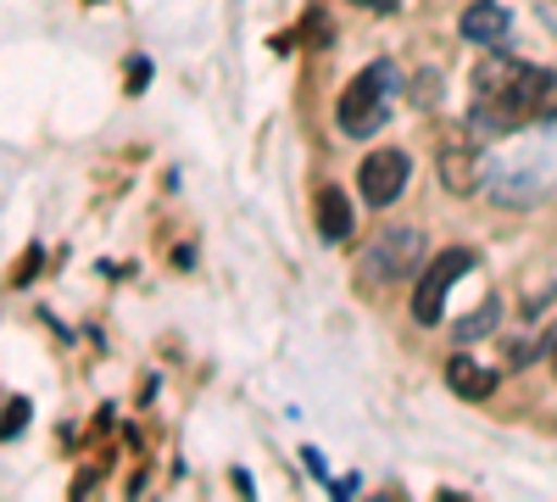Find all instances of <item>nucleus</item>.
Wrapping results in <instances>:
<instances>
[{
  "mask_svg": "<svg viewBox=\"0 0 557 502\" xmlns=\"http://www.w3.org/2000/svg\"><path fill=\"white\" fill-rule=\"evenodd\" d=\"M546 68H530V62H513V57H491L480 73H474V118L469 128L480 140H502L524 123H535V84H541Z\"/></svg>",
  "mask_w": 557,
  "mask_h": 502,
  "instance_id": "obj_1",
  "label": "nucleus"
},
{
  "mask_svg": "<svg viewBox=\"0 0 557 502\" xmlns=\"http://www.w3.org/2000/svg\"><path fill=\"white\" fill-rule=\"evenodd\" d=\"M396 89H401V78H396V68H391V62H374L368 73H357V78L346 84L341 107H335L341 134H351V140H368V134H380V128H385V118H391Z\"/></svg>",
  "mask_w": 557,
  "mask_h": 502,
  "instance_id": "obj_2",
  "label": "nucleus"
},
{
  "mask_svg": "<svg viewBox=\"0 0 557 502\" xmlns=\"http://www.w3.org/2000/svg\"><path fill=\"white\" fill-rule=\"evenodd\" d=\"M424 257V235L412 230V223H385V230L368 241L362 252V273L368 280H401V273H412V262Z\"/></svg>",
  "mask_w": 557,
  "mask_h": 502,
  "instance_id": "obj_3",
  "label": "nucleus"
},
{
  "mask_svg": "<svg viewBox=\"0 0 557 502\" xmlns=\"http://www.w3.org/2000/svg\"><path fill=\"white\" fill-rule=\"evenodd\" d=\"M474 268V252H441L430 268H424V280H418V291H412V318H418V325H441V318H446V296L457 291V280H462V273H469Z\"/></svg>",
  "mask_w": 557,
  "mask_h": 502,
  "instance_id": "obj_4",
  "label": "nucleus"
},
{
  "mask_svg": "<svg viewBox=\"0 0 557 502\" xmlns=\"http://www.w3.org/2000/svg\"><path fill=\"white\" fill-rule=\"evenodd\" d=\"M435 173H441V185L451 196H474L485 185V151H480V134H462L451 128L441 151H435Z\"/></svg>",
  "mask_w": 557,
  "mask_h": 502,
  "instance_id": "obj_5",
  "label": "nucleus"
},
{
  "mask_svg": "<svg viewBox=\"0 0 557 502\" xmlns=\"http://www.w3.org/2000/svg\"><path fill=\"white\" fill-rule=\"evenodd\" d=\"M407 179H412V157L385 146V151H368L362 157V173H357V191L368 207H391L401 191H407Z\"/></svg>",
  "mask_w": 557,
  "mask_h": 502,
  "instance_id": "obj_6",
  "label": "nucleus"
},
{
  "mask_svg": "<svg viewBox=\"0 0 557 502\" xmlns=\"http://www.w3.org/2000/svg\"><path fill=\"white\" fill-rule=\"evenodd\" d=\"M552 341H557V291H546V302H530V307H524V335L507 346V363L546 357Z\"/></svg>",
  "mask_w": 557,
  "mask_h": 502,
  "instance_id": "obj_7",
  "label": "nucleus"
},
{
  "mask_svg": "<svg viewBox=\"0 0 557 502\" xmlns=\"http://www.w3.org/2000/svg\"><path fill=\"white\" fill-rule=\"evenodd\" d=\"M446 385H451L462 402H491L496 369H491V363H474L469 352H457V357H446Z\"/></svg>",
  "mask_w": 557,
  "mask_h": 502,
  "instance_id": "obj_8",
  "label": "nucleus"
},
{
  "mask_svg": "<svg viewBox=\"0 0 557 502\" xmlns=\"http://www.w3.org/2000/svg\"><path fill=\"white\" fill-rule=\"evenodd\" d=\"M507 28H513V17H507V7H496V0H474V7L462 12V34L474 45H502Z\"/></svg>",
  "mask_w": 557,
  "mask_h": 502,
  "instance_id": "obj_9",
  "label": "nucleus"
},
{
  "mask_svg": "<svg viewBox=\"0 0 557 502\" xmlns=\"http://www.w3.org/2000/svg\"><path fill=\"white\" fill-rule=\"evenodd\" d=\"M318 230H323V241H346L351 235V201H346L341 185L318 191Z\"/></svg>",
  "mask_w": 557,
  "mask_h": 502,
  "instance_id": "obj_10",
  "label": "nucleus"
},
{
  "mask_svg": "<svg viewBox=\"0 0 557 502\" xmlns=\"http://www.w3.org/2000/svg\"><path fill=\"white\" fill-rule=\"evenodd\" d=\"M496 325H502V302L491 296V302H480V307L457 325V341H480V335H491Z\"/></svg>",
  "mask_w": 557,
  "mask_h": 502,
  "instance_id": "obj_11",
  "label": "nucleus"
},
{
  "mask_svg": "<svg viewBox=\"0 0 557 502\" xmlns=\"http://www.w3.org/2000/svg\"><path fill=\"white\" fill-rule=\"evenodd\" d=\"M28 425V402L23 396H7V414H0V436H17Z\"/></svg>",
  "mask_w": 557,
  "mask_h": 502,
  "instance_id": "obj_12",
  "label": "nucleus"
},
{
  "mask_svg": "<svg viewBox=\"0 0 557 502\" xmlns=\"http://www.w3.org/2000/svg\"><path fill=\"white\" fill-rule=\"evenodd\" d=\"M351 7H368V12H396V0H351Z\"/></svg>",
  "mask_w": 557,
  "mask_h": 502,
  "instance_id": "obj_13",
  "label": "nucleus"
},
{
  "mask_svg": "<svg viewBox=\"0 0 557 502\" xmlns=\"http://www.w3.org/2000/svg\"><path fill=\"white\" fill-rule=\"evenodd\" d=\"M546 357H552V369H557V341H552V352H546Z\"/></svg>",
  "mask_w": 557,
  "mask_h": 502,
  "instance_id": "obj_14",
  "label": "nucleus"
}]
</instances>
